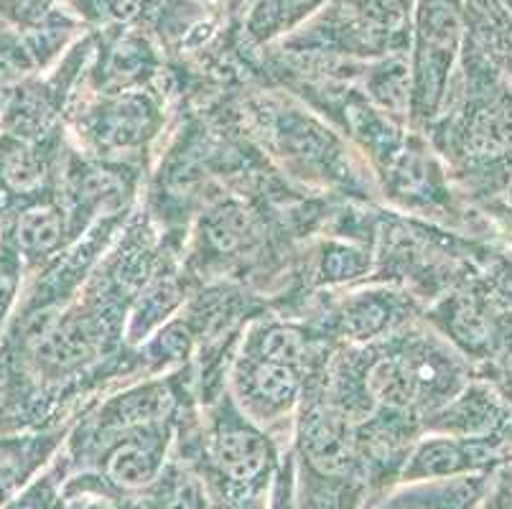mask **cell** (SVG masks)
I'll use <instances>...</instances> for the list:
<instances>
[{
  "mask_svg": "<svg viewBox=\"0 0 512 509\" xmlns=\"http://www.w3.org/2000/svg\"><path fill=\"white\" fill-rule=\"evenodd\" d=\"M59 232H62V222H59V214L54 209H26L23 214H18L16 227H13L16 252L26 255V258L44 255L59 242Z\"/></svg>",
  "mask_w": 512,
  "mask_h": 509,
  "instance_id": "cell-2",
  "label": "cell"
},
{
  "mask_svg": "<svg viewBox=\"0 0 512 509\" xmlns=\"http://www.w3.org/2000/svg\"><path fill=\"white\" fill-rule=\"evenodd\" d=\"M324 0H255L248 18V34L258 41H268L291 31L296 23L316 11Z\"/></svg>",
  "mask_w": 512,
  "mask_h": 509,
  "instance_id": "cell-1",
  "label": "cell"
},
{
  "mask_svg": "<svg viewBox=\"0 0 512 509\" xmlns=\"http://www.w3.org/2000/svg\"><path fill=\"white\" fill-rule=\"evenodd\" d=\"M220 464L232 479H250L265 464L268 448L263 438L248 431H230L220 438Z\"/></svg>",
  "mask_w": 512,
  "mask_h": 509,
  "instance_id": "cell-3",
  "label": "cell"
},
{
  "mask_svg": "<svg viewBox=\"0 0 512 509\" xmlns=\"http://www.w3.org/2000/svg\"><path fill=\"white\" fill-rule=\"evenodd\" d=\"M306 448L316 461H324L329 466H337L347 454V438H344V426L337 415L321 413L309 420L306 428Z\"/></svg>",
  "mask_w": 512,
  "mask_h": 509,
  "instance_id": "cell-4",
  "label": "cell"
},
{
  "mask_svg": "<svg viewBox=\"0 0 512 509\" xmlns=\"http://www.w3.org/2000/svg\"><path fill=\"white\" fill-rule=\"evenodd\" d=\"M255 387L263 398L273 400V403H286L296 392V380H293L291 370L281 362H265L260 364L255 372Z\"/></svg>",
  "mask_w": 512,
  "mask_h": 509,
  "instance_id": "cell-5",
  "label": "cell"
},
{
  "mask_svg": "<svg viewBox=\"0 0 512 509\" xmlns=\"http://www.w3.org/2000/svg\"><path fill=\"white\" fill-rule=\"evenodd\" d=\"M113 474L118 476V482L141 484L151 476V461L141 448L128 446L113 459Z\"/></svg>",
  "mask_w": 512,
  "mask_h": 509,
  "instance_id": "cell-6",
  "label": "cell"
}]
</instances>
